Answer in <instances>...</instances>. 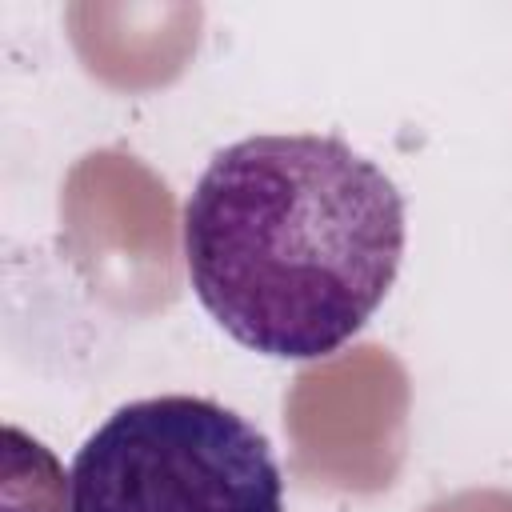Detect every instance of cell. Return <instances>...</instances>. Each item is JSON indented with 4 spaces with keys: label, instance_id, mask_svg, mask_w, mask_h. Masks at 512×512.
Instances as JSON below:
<instances>
[{
    "label": "cell",
    "instance_id": "1",
    "mask_svg": "<svg viewBox=\"0 0 512 512\" xmlns=\"http://www.w3.org/2000/svg\"><path fill=\"white\" fill-rule=\"evenodd\" d=\"M184 264L204 312L276 360L340 352L404 260V196L340 136H248L184 200Z\"/></svg>",
    "mask_w": 512,
    "mask_h": 512
},
{
    "label": "cell",
    "instance_id": "2",
    "mask_svg": "<svg viewBox=\"0 0 512 512\" xmlns=\"http://www.w3.org/2000/svg\"><path fill=\"white\" fill-rule=\"evenodd\" d=\"M68 512H284L268 440L208 396L120 404L72 456Z\"/></svg>",
    "mask_w": 512,
    "mask_h": 512
}]
</instances>
